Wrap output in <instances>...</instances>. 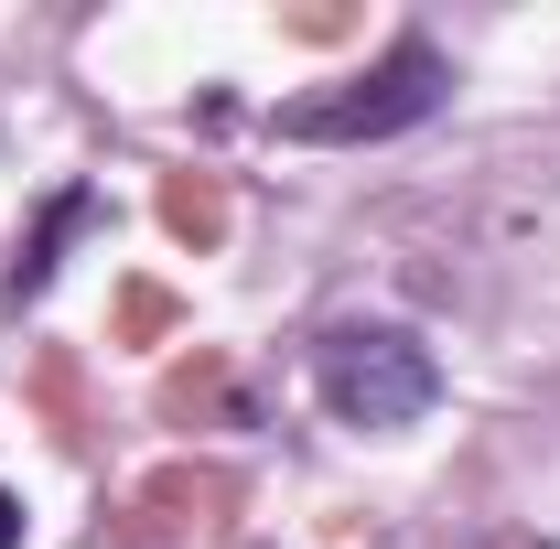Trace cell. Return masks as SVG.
Segmentation results:
<instances>
[{
  "mask_svg": "<svg viewBox=\"0 0 560 549\" xmlns=\"http://www.w3.org/2000/svg\"><path fill=\"white\" fill-rule=\"evenodd\" d=\"M313 388L346 431H410L442 399V366H431V344L410 324H335L313 344Z\"/></svg>",
  "mask_w": 560,
  "mask_h": 549,
  "instance_id": "6da1fadb",
  "label": "cell"
},
{
  "mask_svg": "<svg viewBox=\"0 0 560 549\" xmlns=\"http://www.w3.org/2000/svg\"><path fill=\"white\" fill-rule=\"evenodd\" d=\"M442 55L431 44H388L377 66H355V75H335V86H313V97H291L270 130L280 140H399V130H420L431 108H442Z\"/></svg>",
  "mask_w": 560,
  "mask_h": 549,
  "instance_id": "7a4b0ae2",
  "label": "cell"
},
{
  "mask_svg": "<svg viewBox=\"0 0 560 549\" xmlns=\"http://www.w3.org/2000/svg\"><path fill=\"white\" fill-rule=\"evenodd\" d=\"M0 549H22V495L0 484Z\"/></svg>",
  "mask_w": 560,
  "mask_h": 549,
  "instance_id": "3957f363",
  "label": "cell"
}]
</instances>
